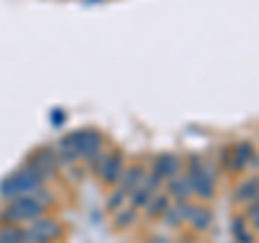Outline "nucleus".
<instances>
[{
    "mask_svg": "<svg viewBox=\"0 0 259 243\" xmlns=\"http://www.w3.org/2000/svg\"><path fill=\"white\" fill-rule=\"evenodd\" d=\"M41 188V179L30 172V170L24 166L18 172L9 174L7 179L0 183V196L3 198H18V196H30L32 192H37Z\"/></svg>",
    "mask_w": 259,
    "mask_h": 243,
    "instance_id": "nucleus-1",
    "label": "nucleus"
},
{
    "mask_svg": "<svg viewBox=\"0 0 259 243\" xmlns=\"http://www.w3.org/2000/svg\"><path fill=\"white\" fill-rule=\"evenodd\" d=\"M41 211H44V202H39L35 196H18L13 198L5 215L11 222H24V220L30 222V220H37Z\"/></svg>",
    "mask_w": 259,
    "mask_h": 243,
    "instance_id": "nucleus-2",
    "label": "nucleus"
},
{
    "mask_svg": "<svg viewBox=\"0 0 259 243\" xmlns=\"http://www.w3.org/2000/svg\"><path fill=\"white\" fill-rule=\"evenodd\" d=\"M65 140H67L71 147L78 151L80 157H84L87 161L91 159L97 151L102 147V140H100V134L93 132V129H80V132H74L69 136H65Z\"/></svg>",
    "mask_w": 259,
    "mask_h": 243,
    "instance_id": "nucleus-3",
    "label": "nucleus"
},
{
    "mask_svg": "<svg viewBox=\"0 0 259 243\" xmlns=\"http://www.w3.org/2000/svg\"><path fill=\"white\" fill-rule=\"evenodd\" d=\"M22 234L26 243H48L61 234V226L54 220H35Z\"/></svg>",
    "mask_w": 259,
    "mask_h": 243,
    "instance_id": "nucleus-4",
    "label": "nucleus"
},
{
    "mask_svg": "<svg viewBox=\"0 0 259 243\" xmlns=\"http://www.w3.org/2000/svg\"><path fill=\"white\" fill-rule=\"evenodd\" d=\"M188 179H190V188L192 194H199L201 198H214V176H209L203 164L197 166V168H188Z\"/></svg>",
    "mask_w": 259,
    "mask_h": 243,
    "instance_id": "nucleus-5",
    "label": "nucleus"
},
{
    "mask_svg": "<svg viewBox=\"0 0 259 243\" xmlns=\"http://www.w3.org/2000/svg\"><path fill=\"white\" fill-rule=\"evenodd\" d=\"M26 168L30 170V172H35L39 179H48V176H52L54 174V170H56V155H52L50 151H41L39 155H32L28 159V164Z\"/></svg>",
    "mask_w": 259,
    "mask_h": 243,
    "instance_id": "nucleus-6",
    "label": "nucleus"
},
{
    "mask_svg": "<svg viewBox=\"0 0 259 243\" xmlns=\"http://www.w3.org/2000/svg\"><path fill=\"white\" fill-rule=\"evenodd\" d=\"M180 159L171 153H166V155H160L156 159V164H153V174L160 176V179H173V176L180 172Z\"/></svg>",
    "mask_w": 259,
    "mask_h": 243,
    "instance_id": "nucleus-7",
    "label": "nucleus"
},
{
    "mask_svg": "<svg viewBox=\"0 0 259 243\" xmlns=\"http://www.w3.org/2000/svg\"><path fill=\"white\" fill-rule=\"evenodd\" d=\"M100 174L106 183H119L121 174H123V155H121V153H115V155H112L110 153L106 164H104V168L100 170Z\"/></svg>",
    "mask_w": 259,
    "mask_h": 243,
    "instance_id": "nucleus-8",
    "label": "nucleus"
},
{
    "mask_svg": "<svg viewBox=\"0 0 259 243\" xmlns=\"http://www.w3.org/2000/svg\"><path fill=\"white\" fill-rule=\"evenodd\" d=\"M259 196V174H253L250 179L242 181L236 192H233V200L236 202H246V200H255Z\"/></svg>",
    "mask_w": 259,
    "mask_h": 243,
    "instance_id": "nucleus-9",
    "label": "nucleus"
},
{
    "mask_svg": "<svg viewBox=\"0 0 259 243\" xmlns=\"http://www.w3.org/2000/svg\"><path fill=\"white\" fill-rule=\"evenodd\" d=\"M253 155H255V149H253V144H250V140H242V142H238L236 147H233L231 168L242 170L246 164H250V161H253Z\"/></svg>",
    "mask_w": 259,
    "mask_h": 243,
    "instance_id": "nucleus-10",
    "label": "nucleus"
},
{
    "mask_svg": "<svg viewBox=\"0 0 259 243\" xmlns=\"http://www.w3.org/2000/svg\"><path fill=\"white\" fill-rule=\"evenodd\" d=\"M168 194H171L173 198H177L180 202H184L186 198H188L192 194L188 174H175L173 179H168Z\"/></svg>",
    "mask_w": 259,
    "mask_h": 243,
    "instance_id": "nucleus-11",
    "label": "nucleus"
},
{
    "mask_svg": "<svg viewBox=\"0 0 259 243\" xmlns=\"http://www.w3.org/2000/svg\"><path fill=\"white\" fill-rule=\"evenodd\" d=\"M186 220H190L192 226L197 230H205L209 224H212V211L207 207H190L188 205V213H186Z\"/></svg>",
    "mask_w": 259,
    "mask_h": 243,
    "instance_id": "nucleus-12",
    "label": "nucleus"
},
{
    "mask_svg": "<svg viewBox=\"0 0 259 243\" xmlns=\"http://www.w3.org/2000/svg\"><path fill=\"white\" fill-rule=\"evenodd\" d=\"M143 176H145V174H143V168H141V166H132V168L123 170V174H121V179H119L121 190H123L125 194H127V192L132 194V192L141 185Z\"/></svg>",
    "mask_w": 259,
    "mask_h": 243,
    "instance_id": "nucleus-13",
    "label": "nucleus"
},
{
    "mask_svg": "<svg viewBox=\"0 0 259 243\" xmlns=\"http://www.w3.org/2000/svg\"><path fill=\"white\" fill-rule=\"evenodd\" d=\"M186 213H188V205H186V202H180V205H175V207H168L162 217H164L166 226L177 228V226L182 224V220H186Z\"/></svg>",
    "mask_w": 259,
    "mask_h": 243,
    "instance_id": "nucleus-14",
    "label": "nucleus"
},
{
    "mask_svg": "<svg viewBox=\"0 0 259 243\" xmlns=\"http://www.w3.org/2000/svg\"><path fill=\"white\" fill-rule=\"evenodd\" d=\"M171 207V200H168L166 194H153L151 200L147 202V213L151 217H158V215H164V211Z\"/></svg>",
    "mask_w": 259,
    "mask_h": 243,
    "instance_id": "nucleus-15",
    "label": "nucleus"
},
{
    "mask_svg": "<svg viewBox=\"0 0 259 243\" xmlns=\"http://www.w3.org/2000/svg\"><path fill=\"white\" fill-rule=\"evenodd\" d=\"M130 196H132V207H147V202L151 200L153 192L147 190L145 185H139V188H136L132 194H130Z\"/></svg>",
    "mask_w": 259,
    "mask_h": 243,
    "instance_id": "nucleus-16",
    "label": "nucleus"
},
{
    "mask_svg": "<svg viewBox=\"0 0 259 243\" xmlns=\"http://www.w3.org/2000/svg\"><path fill=\"white\" fill-rule=\"evenodd\" d=\"M123 200H125V192L123 190H115L108 196V200H106V209H110V211H119L121 209V205H123Z\"/></svg>",
    "mask_w": 259,
    "mask_h": 243,
    "instance_id": "nucleus-17",
    "label": "nucleus"
},
{
    "mask_svg": "<svg viewBox=\"0 0 259 243\" xmlns=\"http://www.w3.org/2000/svg\"><path fill=\"white\" fill-rule=\"evenodd\" d=\"M134 217H136V209H119V213L115 217V224L117 226H127V224L134 222Z\"/></svg>",
    "mask_w": 259,
    "mask_h": 243,
    "instance_id": "nucleus-18",
    "label": "nucleus"
},
{
    "mask_svg": "<svg viewBox=\"0 0 259 243\" xmlns=\"http://www.w3.org/2000/svg\"><path fill=\"white\" fill-rule=\"evenodd\" d=\"M246 217L250 222H257L259 220V196L250 202V207H248V211H246Z\"/></svg>",
    "mask_w": 259,
    "mask_h": 243,
    "instance_id": "nucleus-19",
    "label": "nucleus"
},
{
    "mask_svg": "<svg viewBox=\"0 0 259 243\" xmlns=\"http://www.w3.org/2000/svg\"><path fill=\"white\" fill-rule=\"evenodd\" d=\"M233 232H236V237L244 232V220H240V217H236V220H233Z\"/></svg>",
    "mask_w": 259,
    "mask_h": 243,
    "instance_id": "nucleus-20",
    "label": "nucleus"
},
{
    "mask_svg": "<svg viewBox=\"0 0 259 243\" xmlns=\"http://www.w3.org/2000/svg\"><path fill=\"white\" fill-rule=\"evenodd\" d=\"M149 243H168V239H164V237H153Z\"/></svg>",
    "mask_w": 259,
    "mask_h": 243,
    "instance_id": "nucleus-21",
    "label": "nucleus"
},
{
    "mask_svg": "<svg viewBox=\"0 0 259 243\" xmlns=\"http://www.w3.org/2000/svg\"><path fill=\"white\" fill-rule=\"evenodd\" d=\"M253 224H255V226H257V228H259V220H257V222H253Z\"/></svg>",
    "mask_w": 259,
    "mask_h": 243,
    "instance_id": "nucleus-22",
    "label": "nucleus"
}]
</instances>
